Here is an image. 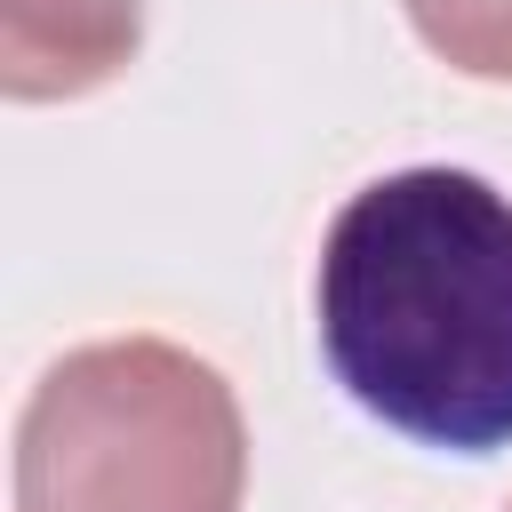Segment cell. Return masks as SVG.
Returning <instances> with one entry per match:
<instances>
[{"instance_id": "cell-1", "label": "cell", "mask_w": 512, "mask_h": 512, "mask_svg": "<svg viewBox=\"0 0 512 512\" xmlns=\"http://www.w3.org/2000/svg\"><path fill=\"white\" fill-rule=\"evenodd\" d=\"M328 376L392 432L512 448V200L472 168H392L360 184L312 272Z\"/></svg>"}, {"instance_id": "cell-2", "label": "cell", "mask_w": 512, "mask_h": 512, "mask_svg": "<svg viewBox=\"0 0 512 512\" xmlns=\"http://www.w3.org/2000/svg\"><path fill=\"white\" fill-rule=\"evenodd\" d=\"M240 496V400L168 336L80 344L24 400L16 512H240Z\"/></svg>"}, {"instance_id": "cell-3", "label": "cell", "mask_w": 512, "mask_h": 512, "mask_svg": "<svg viewBox=\"0 0 512 512\" xmlns=\"http://www.w3.org/2000/svg\"><path fill=\"white\" fill-rule=\"evenodd\" d=\"M144 40L136 0H0V88L16 104L88 96L128 72Z\"/></svg>"}, {"instance_id": "cell-4", "label": "cell", "mask_w": 512, "mask_h": 512, "mask_svg": "<svg viewBox=\"0 0 512 512\" xmlns=\"http://www.w3.org/2000/svg\"><path fill=\"white\" fill-rule=\"evenodd\" d=\"M416 40L472 72V80H512V0H400Z\"/></svg>"}, {"instance_id": "cell-5", "label": "cell", "mask_w": 512, "mask_h": 512, "mask_svg": "<svg viewBox=\"0 0 512 512\" xmlns=\"http://www.w3.org/2000/svg\"><path fill=\"white\" fill-rule=\"evenodd\" d=\"M504 512H512V504H504Z\"/></svg>"}]
</instances>
